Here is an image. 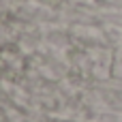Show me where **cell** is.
Instances as JSON below:
<instances>
[{"label": "cell", "instance_id": "6da1fadb", "mask_svg": "<svg viewBox=\"0 0 122 122\" xmlns=\"http://www.w3.org/2000/svg\"><path fill=\"white\" fill-rule=\"evenodd\" d=\"M51 122H64V120H51Z\"/></svg>", "mask_w": 122, "mask_h": 122}]
</instances>
